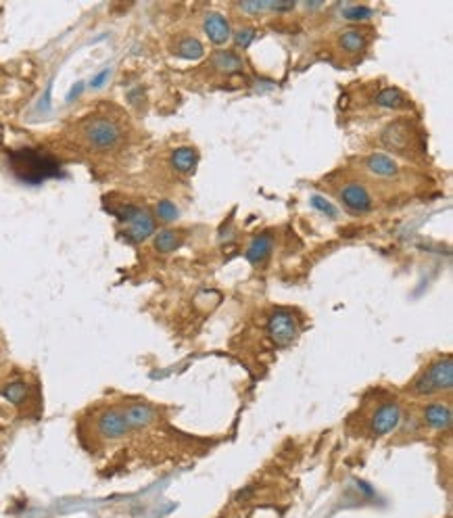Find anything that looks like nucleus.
Wrapping results in <instances>:
<instances>
[{"mask_svg": "<svg viewBox=\"0 0 453 518\" xmlns=\"http://www.w3.org/2000/svg\"><path fill=\"white\" fill-rule=\"evenodd\" d=\"M451 387H453V362L451 356H440L413 378L411 393L420 397H430L434 393H447L451 391Z\"/></svg>", "mask_w": 453, "mask_h": 518, "instance_id": "obj_1", "label": "nucleus"}, {"mask_svg": "<svg viewBox=\"0 0 453 518\" xmlns=\"http://www.w3.org/2000/svg\"><path fill=\"white\" fill-rule=\"evenodd\" d=\"M11 165H13L15 174L26 182H40L44 178L55 176L59 169L55 159H51L49 155H44L36 149H22V151L13 153Z\"/></svg>", "mask_w": 453, "mask_h": 518, "instance_id": "obj_2", "label": "nucleus"}, {"mask_svg": "<svg viewBox=\"0 0 453 518\" xmlns=\"http://www.w3.org/2000/svg\"><path fill=\"white\" fill-rule=\"evenodd\" d=\"M117 219L124 224V236L130 242H142L155 234V217L136 205H124L117 209Z\"/></svg>", "mask_w": 453, "mask_h": 518, "instance_id": "obj_3", "label": "nucleus"}, {"mask_svg": "<svg viewBox=\"0 0 453 518\" xmlns=\"http://www.w3.org/2000/svg\"><path fill=\"white\" fill-rule=\"evenodd\" d=\"M82 134L86 138V142L99 151H109L115 149L122 140V128L117 122L109 119V117H90L84 128Z\"/></svg>", "mask_w": 453, "mask_h": 518, "instance_id": "obj_4", "label": "nucleus"}, {"mask_svg": "<svg viewBox=\"0 0 453 518\" xmlns=\"http://www.w3.org/2000/svg\"><path fill=\"white\" fill-rule=\"evenodd\" d=\"M299 320L288 310H274L267 318V335L276 347H290L299 339Z\"/></svg>", "mask_w": 453, "mask_h": 518, "instance_id": "obj_5", "label": "nucleus"}, {"mask_svg": "<svg viewBox=\"0 0 453 518\" xmlns=\"http://www.w3.org/2000/svg\"><path fill=\"white\" fill-rule=\"evenodd\" d=\"M401 420H403L401 406L397 401H384L372 414V418H370V431H372V435L382 437V435L393 433L401 424Z\"/></svg>", "mask_w": 453, "mask_h": 518, "instance_id": "obj_6", "label": "nucleus"}, {"mask_svg": "<svg viewBox=\"0 0 453 518\" xmlns=\"http://www.w3.org/2000/svg\"><path fill=\"white\" fill-rule=\"evenodd\" d=\"M97 428L101 433V437L109 439V441H115V439H122L130 433V426L126 422V416L122 410L117 408H109L105 410L99 418H97Z\"/></svg>", "mask_w": 453, "mask_h": 518, "instance_id": "obj_7", "label": "nucleus"}, {"mask_svg": "<svg viewBox=\"0 0 453 518\" xmlns=\"http://www.w3.org/2000/svg\"><path fill=\"white\" fill-rule=\"evenodd\" d=\"M382 142L395 153H407L411 149V132L405 122H393L382 132Z\"/></svg>", "mask_w": 453, "mask_h": 518, "instance_id": "obj_8", "label": "nucleus"}, {"mask_svg": "<svg viewBox=\"0 0 453 518\" xmlns=\"http://www.w3.org/2000/svg\"><path fill=\"white\" fill-rule=\"evenodd\" d=\"M122 412H124V416H126V422H128L130 431L147 428V426H151V424L157 420V410H155L151 403H145V401L130 403V406H126Z\"/></svg>", "mask_w": 453, "mask_h": 518, "instance_id": "obj_9", "label": "nucleus"}, {"mask_svg": "<svg viewBox=\"0 0 453 518\" xmlns=\"http://www.w3.org/2000/svg\"><path fill=\"white\" fill-rule=\"evenodd\" d=\"M340 201H343V205L347 209H351L355 213H365V211L372 209V197H370V192L361 184H357V182H351V184H347L340 190Z\"/></svg>", "mask_w": 453, "mask_h": 518, "instance_id": "obj_10", "label": "nucleus"}, {"mask_svg": "<svg viewBox=\"0 0 453 518\" xmlns=\"http://www.w3.org/2000/svg\"><path fill=\"white\" fill-rule=\"evenodd\" d=\"M203 28H205V34L209 36V40L213 44H226L230 40V36H232L228 19L224 15H220V13H207Z\"/></svg>", "mask_w": 453, "mask_h": 518, "instance_id": "obj_11", "label": "nucleus"}, {"mask_svg": "<svg viewBox=\"0 0 453 518\" xmlns=\"http://www.w3.org/2000/svg\"><path fill=\"white\" fill-rule=\"evenodd\" d=\"M422 416H424V424H428L434 431H447L453 418L449 403H428Z\"/></svg>", "mask_w": 453, "mask_h": 518, "instance_id": "obj_12", "label": "nucleus"}, {"mask_svg": "<svg viewBox=\"0 0 453 518\" xmlns=\"http://www.w3.org/2000/svg\"><path fill=\"white\" fill-rule=\"evenodd\" d=\"M365 167L370 174L378 176V178H393L399 174V165L395 163V159H390L388 155L382 153H374L365 159Z\"/></svg>", "mask_w": 453, "mask_h": 518, "instance_id": "obj_13", "label": "nucleus"}, {"mask_svg": "<svg viewBox=\"0 0 453 518\" xmlns=\"http://www.w3.org/2000/svg\"><path fill=\"white\" fill-rule=\"evenodd\" d=\"M211 65H213L217 72L226 74V76L238 74V72H242V67H245L242 59H240L236 53H232V51H217V53L213 55V59H211Z\"/></svg>", "mask_w": 453, "mask_h": 518, "instance_id": "obj_14", "label": "nucleus"}, {"mask_svg": "<svg viewBox=\"0 0 453 518\" xmlns=\"http://www.w3.org/2000/svg\"><path fill=\"white\" fill-rule=\"evenodd\" d=\"M338 44H340L343 51H347V53H351V55H353V53H361V51L365 49V44H368V36H365V32H361L359 28H349V30L340 32Z\"/></svg>", "mask_w": 453, "mask_h": 518, "instance_id": "obj_15", "label": "nucleus"}, {"mask_svg": "<svg viewBox=\"0 0 453 518\" xmlns=\"http://www.w3.org/2000/svg\"><path fill=\"white\" fill-rule=\"evenodd\" d=\"M270 253H272V238L263 234V236L253 238V242L247 249V259L253 266H259L270 257Z\"/></svg>", "mask_w": 453, "mask_h": 518, "instance_id": "obj_16", "label": "nucleus"}, {"mask_svg": "<svg viewBox=\"0 0 453 518\" xmlns=\"http://www.w3.org/2000/svg\"><path fill=\"white\" fill-rule=\"evenodd\" d=\"M376 105L384 109H405L409 107V99L399 88H384L376 94Z\"/></svg>", "mask_w": 453, "mask_h": 518, "instance_id": "obj_17", "label": "nucleus"}, {"mask_svg": "<svg viewBox=\"0 0 453 518\" xmlns=\"http://www.w3.org/2000/svg\"><path fill=\"white\" fill-rule=\"evenodd\" d=\"M197 161H199V155H197V151L190 149V147H182V149H176V151L172 153V165H174L178 172H182V174L195 172Z\"/></svg>", "mask_w": 453, "mask_h": 518, "instance_id": "obj_18", "label": "nucleus"}, {"mask_svg": "<svg viewBox=\"0 0 453 518\" xmlns=\"http://www.w3.org/2000/svg\"><path fill=\"white\" fill-rule=\"evenodd\" d=\"M0 395H3L7 401L15 403V406H22V403L28 399L30 389H28V385H26L24 381H11V383H7V385L3 387V391H0Z\"/></svg>", "mask_w": 453, "mask_h": 518, "instance_id": "obj_19", "label": "nucleus"}, {"mask_svg": "<svg viewBox=\"0 0 453 518\" xmlns=\"http://www.w3.org/2000/svg\"><path fill=\"white\" fill-rule=\"evenodd\" d=\"M203 44L197 40V38H184V40H180L178 42V47H176V55L178 57H182V59H201L203 57Z\"/></svg>", "mask_w": 453, "mask_h": 518, "instance_id": "obj_20", "label": "nucleus"}, {"mask_svg": "<svg viewBox=\"0 0 453 518\" xmlns=\"http://www.w3.org/2000/svg\"><path fill=\"white\" fill-rule=\"evenodd\" d=\"M182 244V238L174 230H163L155 236V249L159 253H172Z\"/></svg>", "mask_w": 453, "mask_h": 518, "instance_id": "obj_21", "label": "nucleus"}, {"mask_svg": "<svg viewBox=\"0 0 453 518\" xmlns=\"http://www.w3.org/2000/svg\"><path fill=\"white\" fill-rule=\"evenodd\" d=\"M157 215L161 222H174L178 217V207L172 201H161L157 205Z\"/></svg>", "mask_w": 453, "mask_h": 518, "instance_id": "obj_22", "label": "nucleus"}, {"mask_svg": "<svg viewBox=\"0 0 453 518\" xmlns=\"http://www.w3.org/2000/svg\"><path fill=\"white\" fill-rule=\"evenodd\" d=\"M311 205H313L318 211H322V213H326V215H330V217H338V209H336L330 201H326L324 197H320V194H313V197H311Z\"/></svg>", "mask_w": 453, "mask_h": 518, "instance_id": "obj_23", "label": "nucleus"}, {"mask_svg": "<svg viewBox=\"0 0 453 518\" xmlns=\"http://www.w3.org/2000/svg\"><path fill=\"white\" fill-rule=\"evenodd\" d=\"M343 17L349 19V22H363V19L372 17V11L368 7H349V9L343 11Z\"/></svg>", "mask_w": 453, "mask_h": 518, "instance_id": "obj_24", "label": "nucleus"}, {"mask_svg": "<svg viewBox=\"0 0 453 518\" xmlns=\"http://www.w3.org/2000/svg\"><path fill=\"white\" fill-rule=\"evenodd\" d=\"M253 40H255V30H251V28L238 30V32L234 34V42H236L238 49H247Z\"/></svg>", "mask_w": 453, "mask_h": 518, "instance_id": "obj_25", "label": "nucleus"}, {"mask_svg": "<svg viewBox=\"0 0 453 518\" xmlns=\"http://www.w3.org/2000/svg\"><path fill=\"white\" fill-rule=\"evenodd\" d=\"M240 9L247 13H261L267 11V3H240Z\"/></svg>", "mask_w": 453, "mask_h": 518, "instance_id": "obj_26", "label": "nucleus"}, {"mask_svg": "<svg viewBox=\"0 0 453 518\" xmlns=\"http://www.w3.org/2000/svg\"><path fill=\"white\" fill-rule=\"evenodd\" d=\"M107 78H109V69H103L101 74H97L94 78H92V82H90V86L92 88H101L105 82H107Z\"/></svg>", "mask_w": 453, "mask_h": 518, "instance_id": "obj_27", "label": "nucleus"}, {"mask_svg": "<svg viewBox=\"0 0 453 518\" xmlns=\"http://www.w3.org/2000/svg\"><path fill=\"white\" fill-rule=\"evenodd\" d=\"M82 90H84V84L82 82H78L72 90H69V94H67V101H74L76 97H80L82 94Z\"/></svg>", "mask_w": 453, "mask_h": 518, "instance_id": "obj_28", "label": "nucleus"}, {"mask_svg": "<svg viewBox=\"0 0 453 518\" xmlns=\"http://www.w3.org/2000/svg\"><path fill=\"white\" fill-rule=\"evenodd\" d=\"M447 518H451V516H447Z\"/></svg>", "mask_w": 453, "mask_h": 518, "instance_id": "obj_29", "label": "nucleus"}]
</instances>
